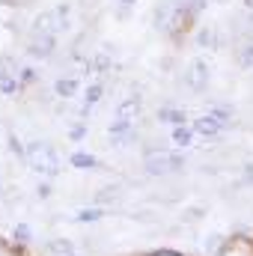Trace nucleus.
<instances>
[{
    "mask_svg": "<svg viewBox=\"0 0 253 256\" xmlns=\"http://www.w3.org/2000/svg\"><path fill=\"white\" fill-rule=\"evenodd\" d=\"M30 242H33V230H30V224H18V226H15V244L24 248V244H30Z\"/></svg>",
    "mask_w": 253,
    "mask_h": 256,
    "instance_id": "obj_21",
    "label": "nucleus"
},
{
    "mask_svg": "<svg viewBox=\"0 0 253 256\" xmlns=\"http://www.w3.org/2000/svg\"><path fill=\"white\" fill-rule=\"evenodd\" d=\"M212 3H226V0H212Z\"/></svg>",
    "mask_w": 253,
    "mask_h": 256,
    "instance_id": "obj_28",
    "label": "nucleus"
},
{
    "mask_svg": "<svg viewBox=\"0 0 253 256\" xmlns=\"http://www.w3.org/2000/svg\"><path fill=\"white\" fill-rule=\"evenodd\" d=\"M185 158L179 152H158V155H146L143 158V173L152 179H170L176 173H182Z\"/></svg>",
    "mask_w": 253,
    "mask_h": 256,
    "instance_id": "obj_2",
    "label": "nucleus"
},
{
    "mask_svg": "<svg viewBox=\"0 0 253 256\" xmlns=\"http://www.w3.org/2000/svg\"><path fill=\"white\" fill-rule=\"evenodd\" d=\"M18 84H21V90L36 86V84H39V72H36L33 66H21V68H18Z\"/></svg>",
    "mask_w": 253,
    "mask_h": 256,
    "instance_id": "obj_16",
    "label": "nucleus"
},
{
    "mask_svg": "<svg viewBox=\"0 0 253 256\" xmlns=\"http://www.w3.org/2000/svg\"><path fill=\"white\" fill-rule=\"evenodd\" d=\"M126 194H122V188L120 185H108V188H102V191L96 194V202H98V208L102 206H114V202H120Z\"/></svg>",
    "mask_w": 253,
    "mask_h": 256,
    "instance_id": "obj_13",
    "label": "nucleus"
},
{
    "mask_svg": "<svg viewBox=\"0 0 253 256\" xmlns=\"http://www.w3.org/2000/svg\"><path fill=\"white\" fill-rule=\"evenodd\" d=\"M146 256H182L179 250H167V248H161V250H152V254H146Z\"/></svg>",
    "mask_w": 253,
    "mask_h": 256,
    "instance_id": "obj_24",
    "label": "nucleus"
},
{
    "mask_svg": "<svg viewBox=\"0 0 253 256\" xmlns=\"http://www.w3.org/2000/svg\"><path fill=\"white\" fill-rule=\"evenodd\" d=\"M36 176H42L45 182H54L60 176V152L54 149V143L36 137L27 140V161H24Z\"/></svg>",
    "mask_w": 253,
    "mask_h": 256,
    "instance_id": "obj_1",
    "label": "nucleus"
},
{
    "mask_svg": "<svg viewBox=\"0 0 253 256\" xmlns=\"http://www.w3.org/2000/svg\"><path fill=\"white\" fill-rule=\"evenodd\" d=\"M158 120L161 122H167V126H188V114L185 110H179V108H161L158 110Z\"/></svg>",
    "mask_w": 253,
    "mask_h": 256,
    "instance_id": "obj_12",
    "label": "nucleus"
},
{
    "mask_svg": "<svg viewBox=\"0 0 253 256\" xmlns=\"http://www.w3.org/2000/svg\"><path fill=\"white\" fill-rule=\"evenodd\" d=\"M18 68H21V66H15L12 60H0V96H15V92L21 90V84H18Z\"/></svg>",
    "mask_w": 253,
    "mask_h": 256,
    "instance_id": "obj_7",
    "label": "nucleus"
},
{
    "mask_svg": "<svg viewBox=\"0 0 253 256\" xmlns=\"http://www.w3.org/2000/svg\"><path fill=\"white\" fill-rule=\"evenodd\" d=\"M108 140L116 146V149H126L137 140V126L131 120H114L110 128H108Z\"/></svg>",
    "mask_w": 253,
    "mask_h": 256,
    "instance_id": "obj_5",
    "label": "nucleus"
},
{
    "mask_svg": "<svg viewBox=\"0 0 253 256\" xmlns=\"http://www.w3.org/2000/svg\"><path fill=\"white\" fill-rule=\"evenodd\" d=\"M224 242H226V238H224L220 232H212V236L206 238V254L208 256H220L224 254Z\"/></svg>",
    "mask_w": 253,
    "mask_h": 256,
    "instance_id": "obj_19",
    "label": "nucleus"
},
{
    "mask_svg": "<svg viewBox=\"0 0 253 256\" xmlns=\"http://www.w3.org/2000/svg\"><path fill=\"white\" fill-rule=\"evenodd\" d=\"M208 80H212V72H208L206 60H190L188 68H185V84H188L190 92H206Z\"/></svg>",
    "mask_w": 253,
    "mask_h": 256,
    "instance_id": "obj_4",
    "label": "nucleus"
},
{
    "mask_svg": "<svg viewBox=\"0 0 253 256\" xmlns=\"http://www.w3.org/2000/svg\"><path fill=\"white\" fill-rule=\"evenodd\" d=\"M238 63L244 66V68H253V42L242 48V54H238Z\"/></svg>",
    "mask_w": 253,
    "mask_h": 256,
    "instance_id": "obj_22",
    "label": "nucleus"
},
{
    "mask_svg": "<svg viewBox=\"0 0 253 256\" xmlns=\"http://www.w3.org/2000/svg\"><path fill=\"white\" fill-rule=\"evenodd\" d=\"M68 164H72L74 170H98V158H96L92 152H86V149H74V152L68 155Z\"/></svg>",
    "mask_w": 253,
    "mask_h": 256,
    "instance_id": "obj_10",
    "label": "nucleus"
},
{
    "mask_svg": "<svg viewBox=\"0 0 253 256\" xmlns=\"http://www.w3.org/2000/svg\"><path fill=\"white\" fill-rule=\"evenodd\" d=\"M134 3H137V0H120V6H122V9H131Z\"/></svg>",
    "mask_w": 253,
    "mask_h": 256,
    "instance_id": "obj_25",
    "label": "nucleus"
},
{
    "mask_svg": "<svg viewBox=\"0 0 253 256\" xmlns=\"http://www.w3.org/2000/svg\"><path fill=\"white\" fill-rule=\"evenodd\" d=\"M57 51V36H48V33H30L27 39V54L36 57V60H48L54 57Z\"/></svg>",
    "mask_w": 253,
    "mask_h": 256,
    "instance_id": "obj_6",
    "label": "nucleus"
},
{
    "mask_svg": "<svg viewBox=\"0 0 253 256\" xmlns=\"http://www.w3.org/2000/svg\"><path fill=\"white\" fill-rule=\"evenodd\" d=\"M48 250H51V256H78V244L68 238H51Z\"/></svg>",
    "mask_w": 253,
    "mask_h": 256,
    "instance_id": "obj_14",
    "label": "nucleus"
},
{
    "mask_svg": "<svg viewBox=\"0 0 253 256\" xmlns=\"http://www.w3.org/2000/svg\"><path fill=\"white\" fill-rule=\"evenodd\" d=\"M104 214H108V208H98V206H96V208H80V212H78V224H96V220H102Z\"/></svg>",
    "mask_w": 253,
    "mask_h": 256,
    "instance_id": "obj_17",
    "label": "nucleus"
},
{
    "mask_svg": "<svg viewBox=\"0 0 253 256\" xmlns=\"http://www.w3.org/2000/svg\"><path fill=\"white\" fill-rule=\"evenodd\" d=\"M194 39H196V45H200V48H212V51H214V48H220V33H218V27H208V24H206V27H200Z\"/></svg>",
    "mask_w": 253,
    "mask_h": 256,
    "instance_id": "obj_11",
    "label": "nucleus"
},
{
    "mask_svg": "<svg viewBox=\"0 0 253 256\" xmlns=\"http://www.w3.org/2000/svg\"><path fill=\"white\" fill-rule=\"evenodd\" d=\"M194 137H196V134H194V128L190 126H173L170 128V140H173L176 146H182V149L194 143Z\"/></svg>",
    "mask_w": 253,
    "mask_h": 256,
    "instance_id": "obj_15",
    "label": "nucleus"
},
{
    "mask_svg": "<svg viewBox=\"0 0 253 256\" xmlns=\"http://www.w3.org/2000/svg\"><path fill=\"white\" fill-rule=\"evenodd\" d=\"M220 256H244V254H242V250H224Z\"/></svg>",
    "mask_w": 253,
    "mask_h": 256,
    "instance_id": "obj_26",
    "label": "nucleus"
},
{
    "mask_svg": "<svg viewBox=\"0 0 253 256\" xmlns=\"http://www.w3.org/2000/svg\"><path fill=\"white\" fill-rule=\"evenodd\" d=\"M190 128H194V134L196 137H208V140H214V137H220L224 134V122H218L212 114H202V116H196L194 122H190Z\"/></svg>",
    "mask_w": 253,
    "mask_h": 256,
    "instance_id": "obj_8",
    "label": "nucleus"
},
{
    "mask_svg": "<svg viewBox=\"0 0 253 256\" xmlns=\"http://www.w3.org/2000/svg\"><path fill=\"white\" fill-rule=\"evenodd\" d=\"M54 15H57V24H60V33H66V30L72 27V6H68V3H60V6L54 9Z\"/></svg>",
    "mask_w": 253,
    "mask_h": 256,
    "instance_id": "obj_20",
    "label": "nucleus"
},
{
    "mask_svg": "<svg viewBox=\"0 0 253 256\" xmlns=\"http://www.w3.org/2000/svg\"><path fill=\"white\" fill-rule=\"evenodd\" d=\"M0 256H24V254H21L18 244H3V242H0Z\"/></svg>",
    "mask_w": 253,
    "mask_h": 256,
    "instance_id": "obj_23",
    "label": "nucleus"
},
{
    "mask_svg": "<svg viewBox=\"0 0 253 256\" xmlns=\"http://www.w3.org/2000/svg\"><path fill=\"white\" fill-rule=\"evenodd\" d=\"M116 116L114 120H137V114H140V98L137 96H126V98H120V104H116V110H114Z\"/></svg>",
    "mask_w": 253,
    "mask_h": 256,
    "instance_id": "obj_9",
    "label": "nucleus"
},
{
    "mask_svg": "<svg viewBox=\"0 0 253 256\" xmlns=\"http://www.w3.org/2000/svg\"><path fill=\"white\" fill-rule=\"evenodd\" d=\"M86 134H90V131H86V120H74V122L68 126V131H66V137H68L72 143H80Z\"/></svg>",
    "mask_w": 253,
    "mask_h": 256,
    "instance_id": "obj_18",
    "label": "nucleus"
},
{
    "mask_svg": "<svg viewBox=\"0 0 253 256\" xmlns=\"http://www.w3.org/2000/svg\"><path fill=\"white\" fill-rule=\"evenodd\" d=\"M242 3H244V6H248V9H253V0H242Z\"/></svg>",
    "mask_w": 253,
    "mask_h": 256,
    "instance_id": "obj_27",
    "label": "nucleus"
},
{
    "mask_svg": "<svg viewBox=\"0 0 253 256\" xmlns=\"http://www.w3.org/2000/svg\"><path fill=\"white\" fill-rule=\"evenodd\" d=\"M84 90V74L74 68V72H63L60 78H54V84H51V92L54 96H60L63 102H68V98H74L78 92Z\"/></svg>",
    "mask_w": 253,
    "mask_h": 256,
    "instance_id": "obj_3",
    "label": "nucleus"
}]
</instances>
